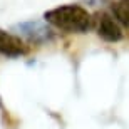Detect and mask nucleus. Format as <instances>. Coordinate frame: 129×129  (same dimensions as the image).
Segmentation results:
<instances>
[{"instance_id":"f257e3e1","label":"nucleus","mask_w":129,"mask_h":129,"mask_svg":"<svg viewBox=\"0 0 129 129\" xmlns=\"http://www.w3.org/2000/svg\"><path fill=\"white\" fill-rule=\"evenodd\" d=\"M45 22L66 32L82 34L94 25V17L81 5H60L45 12Z\"/></svg>"},{"instance_id":"f03ea898","label":"nucleus","mask_w":129,"mask_h":129,"mask_svg":"<svg viewBox=\"0 0 129 129\" xmlns=\"http://www.w3.org/2000/svg\"><path fill=\"white\" fill-rule=\"evenodd\" d=\"M14 29L17 30L24 39H27V40L32 42V44L49 42V40H52V37H54L52 29L47 25V22H42V20L22 22V24H17Z\"/></svg>"},{"instance_id":"7ed1b4c3","label":"nucleus","mask_w":129,"mask_h":129,"mask_svg":"<svg viewBox=\"0 0 129 129\" xmlns=\"http://www.w3.org/2000/svg\"><path fill=\"white\" fill-rule=\"evenodd\" d=\"M96 24V30L97 35L101 39H104L106 42H117L122 39V27L119 25V22L114 19V15H109L106 12H101L96 15L94 19Z\"/></svg>"},{"instance_id":"20e7f679","label":"nucleus","mask_w":129,"mask_h":129,"mask_svg":"<svg viewBox=\"0 0 129 129\" xmlns=\"http://www.w3.org/2000/svg\"><path fill=\"white\" fill-rule=\"evenodd\" d=\"M29 52V47L25 42L17 35L5 32L0 29V54L5 57H20Z\"/></svg>"},{"instance_id":"39448f33","label":"nucleus","mask_w":129,"mask_h":129,"mask_svg":"<svg viewBox=\"0 0 129 129\" xmlns=\"http://www.w3.org/2000/svg\"><path fill=\"white\" fill-rule=\"evenodd\" d=\"M112 15L129 35V0H117L112 4Z\"/></svg>"}]
</instances>
